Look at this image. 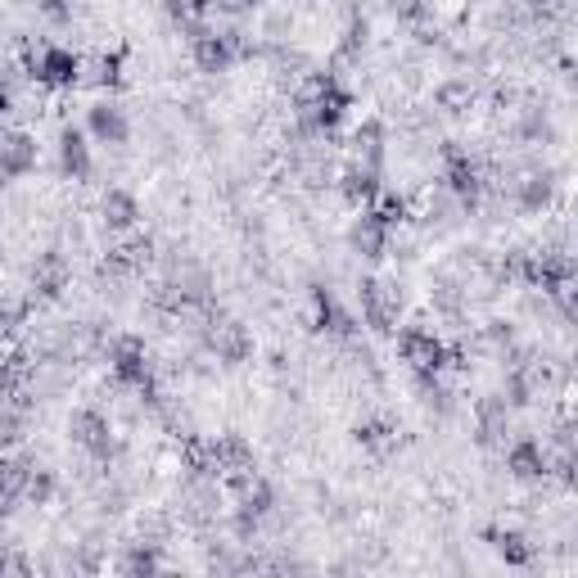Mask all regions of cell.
<instances>
[{
	"instance_id": "6da1fadb",
	"label": "cell",
	"mask_w": 578,
	"mask_h": 578,
	"mask_svg": "<svg viewBox=\"0 0 578 578\" xmlns=\"http://www.w3.org/2000/svg\"><path fill=\"white\" fill-rule=\"evenodd\" d=\"M104 361H109V371L122 389H131L144 407H163V389L155 380V361H150V348H144L136 335H113L104 343Z\"/></svg>"
},
{
	"instance_id": "7a4b0ae2",
	"label": "cell",
	"mask_w": 578,
	"mask_h": 578,
	"mask_svg": "<svg viewBox=\"0 0 578 578\" xmlns=\"http://www.w3.org/2000/svg\"><path fill=\"white\" fill-rule=\"evenodd\" d=\"M68 434H72V444H78L100 470H113L122 461V452H127L122 434L113 429V420L100 407H78V411H72L68 416Z\"/></svg>"
},
{
	"instance_id": "3957f363",
	"label": "cell",
	"mask_w": 578,
	"mask_h": 578,
	"mask_svg": "<svg viewBox=\"0 0 578 578\" xmlns=\"http://www.w3.org/2000/svg\"><path fill=\"white\" fill-rule=\"evenodd\" d=\"M199 343L212 361H222V367H245V361H253V335L245 330V321L227 317L222 308H203V326H199Z\"/></svg>"
},
{
	"instance_id": "277c9868",
	"label": "cell",
	"mask_w": 578,
	"mask_h": 578,
	"mask_svg": "<svg viewBox=\"0 0 578 578\" xmlns=\"http://www.w3.org/2000/svg\"><path fill=\"white\" fill-rule=\"evenodd\" d=\"M245 54H253V46L245 41L240 28H212V23H203V28L190 32V59H195L199 72H227Z\"/></svg>"
},
{
	"instance_id": "5b68a950",
	"label": "cell",
	"mask_w": 578,
	"mask_h": 578,
	"mask_svg": "<svg viewBox=\"0 0 578 578\" xmlns=\"http://www.w3.org/2000/svg\"><path fill=\"white\" fill-rule=\"evenodd\" d=\"M439 159H444V190L457 199V208H461V212H475V208H479V199H484V190H488L479 159H475L470 150H461L457 140H448V144H444Z\"/></svg>"
},
{
	"instance_id": "8992f818",
	"label": "cell",
	"mask_w": 578,
	"mask_h": 578,
	"mask_svg": "<svg viewBox=\"0 0 578 578\" xmlns=\"http://www.w3.org/2000/svg\"><path fill=\"white\" fill-rule=\"evenodd\" d=\"M398 352H402V361L411 367V376H416V371L444 376V371H448V361L457 357L439 335L425 330V326H416V321H407V326L398 330Z\"/></svg>"
},
{
	"instance_id": "52a82bcc",
	"label": "cell",
	"mask_w": 578,
	"mask_h": 578,
	"mask_svg": "<svg viewBox=\"0 0 578 578\" xmlns=\"http://www.w3.org/2000/svg\"><path fill=\"white\" fill-rule=\"evenodd\" d=\"M82 54L68 50V46H41L32 59H28V72L41 82V87H54V91H68L82 82Z\"/></svg>"
},
{
	"instance_id": "ba28073f",
	"label": "cell",
	"mask_w": 578,
	"mask_h": 578,
	"mask_svg": "<svg viewBox=\"0 0 578 578\" xmlns=\"http://www.w3.org/2000/svg\"><path fill=\"white\" fill-rule=\"evenodd\" d=\"M501 457H506V475L520 479V484H547L551 479V452H547V444L529 439V434H520V439H506Z\"/></svg>"
},
{
	"instance_id": "9c48e42d",
	"label": "cell",
	"mask_w": 578,
	"mask_h": 578,
	"mask_svg": "<svg viewBox=\"0 0 578 578\" xmlns=\"http://www.w3.org/2000/svg\"><path fill=\"white\" fill-rule=\"evenodd\" d=\"M357 299H361V317H367V326H376V330H393L398 326V308H402L398 285H389L380 276H361Z\"/></svg>"
},
{
	"instance_id": "30bf717a",
	"label": "cell",
	"mask_w": 578,
	"mask_h": 578,
	"mask_svg": "<svg viewBox=\"0 0 578 578\" xmlns=\"http://www.w3.org/2000/svg\"><path fill=\"white\" fill-rule=\"evenodd\" d=\"M68 280H72V267H68L63 249H46V253H37V258H32V267H28V285H32V299H46V303L63 299Z\"/></svg>"
},
{
	"instance_id": "8fae6325",
	"label": "cell",
	"mask_w": 578,
	"mask_h": 578,
	"mask_svg": "<svg viewBox=\"0 0 578 578\" xmlns=\"http://www.w3.org/2000/svg\"><path fill=\"white\" fill-rule=\"evenodd\" d=\"M556 190H560L556 172L538 163V168H525V172L511 181V203H516L520 212H547V208L556 203Z\"/></svg>"
},
{
	"instance_id": "7c38bea8",
	"label": "cell",
	"mask_w": 578,
	"mask_h": 578,
	"mask_svg": "<svg viewBox=\"0 0 578 578\" xmlns=\"http://www.w3.org/2000/svg\"><path fill=\"white\" fill-rule=\"evenodd\" d=\"M87 136H91L96 144H109V150H122V144L131 140V118H127V109L113 104V100H96V104L87 109Z\"/></svg>"
},
{
	"instance_id": "4fadbf2b",
	"label": "cell",
	"mask_w": 578,
	"mask_h": 578,
	"mask_svg": "<svg viewBox=\"0 0 578 578\" xmlns=\"http://www.w3.org/2000/svg\"><path fill=\"white\" fill-rule=\"evenodd\" d=\"M37 172V136L32 131H6L0 136V186L23 181Z\"/></svg>"
},
{
	"instance_id": "5bb4252c",
	"label": "cell",
	"mask_w": 578,
	"mask_h": 578,
	"mask_svg": "<svg viewBox=\"0 0 578 578\" xmlns=\"http://www.w3.org/2000/svg\"><path fill=\"white\" fill-rule=\"evenodd\" d=\"M312 330L321 335H335L343 343L357 339V321L348 308H339V299L330 295V285H312Z\"/></svg>"
},
{
	"instance_id": "9a60e30c",
	"label": "cell",
	"mask_w": 578,
	"mask_h": 578,
	"mask_svg": "<svg viewBox=\"0 0 578 578\" xmlns=\"http://www.w3.org/2000/svg\"><path fill=\"white\" fill-rule=\"evenodd\" d=\"M511 407L501 402V393H488L475 402V439L479 448H501L506 439H511Z\"/></svg>"
},
{
	"instance_id": "2e32d148",
	"label": "cell",
	"mask_w": 578,
	"mask_h": 578,
	"mask_svg": "<svg viewBox=\"0 0 578 578\" xmlns=\"http://www.w3.org/2000/svg\"><path fill=\"white\" fill-rule=\"evenodd\" d=\"M54 155H59V172L68 181H87L96 172V159H91V140L82 127H59V144H54Z\"/></svg>"
},
{
	"instance_id": "e0dca14e",
	"label": "cell",
	"mask_w": 578,
	"mask_h": 578,
	"mask_svg": "<svg viewBox=\"0 0 578 578\" xmlns=\"http://www.w3.org/2000/svg\"><path fill=\"white\" fill-rule=\"evenodd\" d=\"M389 236H393V231L367 208V212L352 217V227H348V249H352L357 258H367V262H380V258L389 253Z\"/></svg>"
},
{
	"instance_id": "ac0fdd59",
	"label": "cell",
	"mask_w": 578,
	"mask_h": 578,
	"mask_svg": "<svg viewBox=\"0 0 578 578\" xmlns=\"http://www.w3.org/2000/svg\"><path fill=\"white\" fill-rule=\"evenodd\" d=\"M100 222H104V231H113V236H131V231L140 227V199H136L131 190H122V186L104 190V199H100Z\"/></svg>"
},
{
	"instance_id": "d6986e66",
	"label": "cell",
	"mask_w": 578,
	"mask_h": 578,
	"mask_svg": "<svg viewBox=\"0 0 578 578\" xmlns=\"http://www.w3.org/2000/svg\"><path fill=\"white\" fill-rule=\"evenodd\" d=\"M339 190H343V199L348 203H376V195L385 190V168H371V163H361V159H352L343 172H339Z\"/></svg>"
},
{
	"instance_id": "ffe728a7",
	"label": "cell",
	"mask_w": 578,
	"mask_h": 578,
	"mask_svg": "<svg viewBox=\"0 0 578 578\" xmlns=\"http://www.w3.org/2000/svg\"><path fill=\"white\" fill-rule=\"evenodd\" d=\"M236 511H245V516H253V520H271L276 516V488H271V479L267 475H249V479H240L236 484Z\"/></svg>"
},
{
	"instance_id": "44dd1931",
	"label": "cell",
	"mask_w": 578,
	"mask_h": 578,
	"mask_svg": "<svg viewBox=\"0 0 578 578\" xmlns=\"http://www.w3.org/2000/svg\"><path fill=\"white\" fill-rule=\"evenodd\" d=\"M484 542L492 547V556L501 560V565H511V569H529L534 565V542L520 534V529H501V525H492V529H484Z\"/></svg>"
},
{
	"instance_id": "7402d4cb",
	"label": "cell",
	"mask_w": 578,
	"mask_h": 578,
	"mask_svg": "<svg viewBox=\"0 0 578 578\" xmlns=\"http://www.w3.org/2000/svg\"><path fill=\"white\" fill-rule=\"evenodd\" d=\"M28 457L14 452H0V525L14 516V506L23 501V484H28Z\"/></svg>"
},
{
	"instance_id": "603a6c76",
	"label": "cell",
	"mask_w": 578,
	"mask_h": 578,
	"mask_svg": "<svg viewBox=\"0 0 578 578\" xmlns=\"http://www.w3.org/2000/svg\"><path fill=\"white\" fill-rule=\"evenodd\" d=\"M511 136H516L520 144H547V140L556 136V127H551V113H547L538 100H525V104L516 109Z\"/></svg>"
},
{
	"instance_id": "cb8c5ba5",
	"label": "cell",
	"mask_w": 578,
	"mask_h": 578,
	"mask_svg": "<svg viewBox=\"0 0 578 578\" xmlns=\"http://www.w3.org/2000/svg\"><path fill=\"white\" fill-rule=\"evenodd\" d=\"M352 150L361 163H371V168H385V155H389V127L380 118H367L357 131H352Z\"/></svg>"
},
{
	"instance_id": "d4e9b609",
	"label": "cell",
	"mask_w": 578,
	"mask_h": 578,
	"mask_svg": "<svg viewBox=\"0 0 578 578\" xmlns=\"http://www.w3.org/2000/svg\"><path fill=\"white\" fill-rule=\"evenodd\" d=\"M470 104H475V82L470 78H444L439 87H434V109L448 113V118L470 113Z\"/></svg>"
},
{
	"instance_id": "484cf974",
	"label": "cell",
	"mask_w": 578,
	"mask_h": 578,
	"mask_svg": "<svg viewBox=\"0 0 578 578\" xmlns=\"http://www.w3.org/2000/svg\"><path fill=\"white\" fill-rule=\"evenodd\" d=\"M352 439H357L361 448H367V452H385V448L398 444V425H393L389 416H367V420H357Z\"/></svg>"
},
{
	"instance_id": "4316f807",
	"label": "cell",
	"mask_w": 578,
	"mask_h": 578,
	"mask_svg": "<svg viewBox=\"0 0 578 578\" xmlns=\"http://www.w3.org/2000/svg\"><path fill=\"white\" fill-rule=\"evenodd\" d=\"M163 542H150V538H140V542H131L122 556H118V569L122 574H159L163 569V551H159Z\"/></svg>"
},
{
	"instance_id": "83f0119b",
	"label": "cell",
	"mask_w": 578,
	"mask_h": 578,
	"mask_svg": "<svg viewBox=\"0 0 578 578\" xmlns=\"http://www.w3.org/2000/svg\"><path fill=\"white\" fill-rule=\"evenodd\" d=\"M479 339H484V348H488V352H497L501 361L520 348V330H516V321H501V317H492V321L484 326V335H479Z\"/></svg>"
},
{
	"instance_id": "f1b7e54d",
	"label": "cell",
	"mask_w": 578,
	"mask_h": 578,
	"mask_svg": "<svg viewBox=\"0 0 578 578\" xmlns=\"http://www.w3.org/2000/svg\"><path fill=\"white\" fill-rule=\"evenodd\" d=\"M54 492H59L54 470L32 461V466H28V484H23V501H28V506H50V501H54Z\"/></svg>"
},
{
	"instance_id": "f546056e",
	"label": "cell",
	"mask_w": 578,
	"mask_h": 578,
	"mask_svg": "<svg viewBox=\"0 0 578 578\" xmlns=\"http://www.w3.org/2000/svg\"><path fill=\"white\" fill-rule=\"evenodd\" d=\"M367 46H371V19L352 10V14H348V23H343V37H339V50H343L348 59H357Z\"/></svg>"
},
{
	"instance_id": "4dcf8cb0",
	"label": "cell",
	"mask_w": 578,
	"mask_h": 578,
	"mask_svg": "<svg viewBox=\"0 0 578 578\" xmlns=\"http://www.w3.org/2000/svg\"><path fill=\"white\" fill-rule=\"evenodd\" d=\"M434 308L461 312L466 308V280L461 276H439V280H434Z\"/></svg>"
},
{
	"instance_id": "1f68e13d",
	"label": "cell",
	"mask_w": 578,
	"mask_h": 578,
	"mask_svg": "<svg viewBox=\"0 0 578 578\" xmlns=\"http://www.w3.org/2000/svg\"><path fill=\"white\" fill-rule=\"evenodd\" d=\"M371 212H376L380 222L393 231V227H402V222H407V199H402V195H393V190H380V195H376V203H371Z\"/></svg>"
},
{
	"instance_id": "d6a6232c",
	"label": "cell",
	"mask_w": 578,
	"mask_h": 578,
	"mask_svg": "<svg viewBox=\"0 0 578 578\" xmlns=\"http://www.w3.org/2000/svg\"><path fill=\"white\" fill-rule=\"evenodd\" d=\"M91 82H96V87H104V91L122 87V50H113V54H100V59L91 63Z\"/></svg>"
},
{
	"instance_id": "836d02e7",
	"label": "cell",
	"mask_w": 578,
	"mask_h": 578,
	"mask_svg": "<svg viewBox=\"0 0 578 578\" xmlns=\"http://www.w3.org/2000/svg\"><path fill=\"white\" fill-rule=\"evenodd\" d=\"M389 10H393V19H402V23H429V14H434V0H389Z\"/></svg>"
},
{
	"instance_id": "e575fe53",
	"label": "cell",
	"mask_w": 578,
	"mask_h": 578,
	"mask_svg": "<svg viewBox=\"0 0 578 578\" xmlns=\"http://www.w3.org/2000/svg\"><path fill=\"white\" fill-rule=\"evenodd\" d=\"M32 6H37V14H41L46 23H54V28L72 23V14H78V0H32Z\"/></svg>"
},
{
	"instance_id": "d590c367",
	"label": "cell",
	"mask_w": 578,
	"mask_h": 578,
	"mask_svg": "<svg viewBox=\"0 0 578 578\" xmlns=\"http://www.w3.org/2000/svg\"><path fill=\"white\" fill-rule=\"evenodd\" d=\"M23 321H28V303L23 299H0V339L19 335Z\"/></svg>"
},
{
	"instance_id": "8d00e7d4",
	"label": "cell",
	"mask_w": 578,
	"mask_h": 578,
	"mask_svg": "<svg viewBox=\"0 0 578 578\" xmlns=\"http://www.w3.org/2000/svg\"><path fill=\"white\" fill-rule=\"evenodd\" d=\"M6 569H14V574H28V560H19V556H10L6 547H0V574Z\"/></svg>"
},
{
	"instance_id": "74e56055",
	"label": "cell",
	"mask_w": 578,
	"mask_h": 578,
	"mask_svg": "<svg viewBox=\"0 0 578 578\" xmlns=\"http://www.w3.org/2000/svg\"><path fill=\"white\" fill-rule=\"evenodd\" d=\"M556 6H560V0H525V10H529V14H542V19H547Z\"/></svg>"
},
{
	"instance_id": "f35d334b",
	"label": "cell",
	"mask_w": 578,
	"mask_h": 578,
	"mask_svg": "<svg viewBox=\"0 0 578 578\" xmlns=\"http://www.w3.org/2000/svg\"><path fill=\"white\" fill-rule=\"evenodd\" d=\"M10 109H14V91H10L6 82H0V122L10 118Z\"/></svg>"
}]
</instances>
